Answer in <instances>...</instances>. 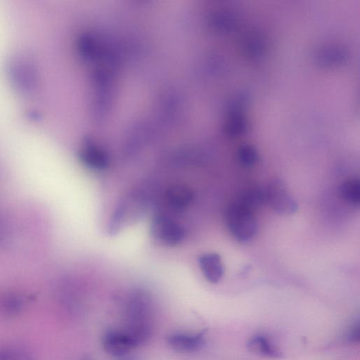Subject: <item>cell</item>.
<instances>
[{
	"instance_id": "obj_12",
	"label": "cell",
	"mask_w": 360,
	"mask_h": 360,
	"mask_svg": "<svg viewBox=\"0 0 360 360\" xmlns=\"http://www.w3.org/2000/svg\"><path fill=\"white\" fill-rule=\"evenodd\" d=\"M0 360H34L32 352L25 346L16 343L0 345Z\"/></svg>"
},
{
	"instance_id": "obj_11",
	"label": "cell",
	"mask_w": 360,
	"mask_h": 360,
	"mask_svg": "<svg viewBox=\"0 0 360 360\" xmlns=\"http://www.w3.org/2000/svg\"><path fill=\"white\" fill-rule=\"evenodd\" d=\"M82 161L88 167L103 169L108 163V156L101 149L94 146H86L80 152Z\"/></svg>"
},
{
	"instance_id": "obj_9",
	"label": "cell",
	"mask_w": 360,
	"mask_h": 360,
	"mask_svg": "<svg viewBox=\"0 0 360 360\" xmlns=\"http://www.w3.org/2000/svg\"><path fill=\"white\" fill-rule=\"evenodd\" d=\"M166 198L169 205L174 210H183L193 200V192L188 186L174 184L167 191Z\"/></svg>"
},
{
	"instance_id": "obj_5",
	"label": "cell",
	"mask_w": 360,
	"mask_h": 360,
	"mask_svg": "<svg viewBox=\"0 0 360 360\" xmlns=\"http://www.w3.org/2000/svg\"><path fill=\"white\" fill-rule=\"evenodd\" d=\"M205 331L198 333L174 332L166 337L167 345L174 351L188 354L201 349L205 343Z\"/></svg>"
},
{
	"instance_id": "obj_7",
	"label": "cell",
	"mask_w": 360,
	"mask_h": 360,
	"mask_svg": "<svg viewBox=\"0 0 360 360\" xmlns=\"http://www.w3.org/2000/svg\"><path fill=\"white\" fill-rule=\"evenodd\" d=\"M200 268L205 278L211 283H217L223 277L224 269L220 255L207 253L198 259Z\"/></svg>"
},
{
	"instance_id": "obj_3",
	"label": "cell",
	"mask_w": 360,
	"mask_h": 360,
	"mask_svg": "<svg viewBox=\"0 0 360 360\" xmlns=\"http://www.w3.org/2000/svg\"><path fill=\"white\" fill-rule=\"evenodd\" d=\"M264 202L275 212L291 215L297 212L298 205L285 182L280 178L271 179L264 188Z\"/></svg>"
},
{
	"instance_id": "obj_15",
	"label": "cell",
	"mask_w": 360,
	"mask_h": 360,
	"mask_svg": "<svg viewBox=\"0 0 360 360\" xmlns=\"http://www.w3.org/2000/svg\"><path fill=\"white\" fill-rule=\"evenodd\" d=\"M237 158L242 166L251 167L257 162L258 154L254 146L249 143H244L240 145L238 148Z\"/></svg>"
},
{
	"instance_id": "obj_13",
	"label": "cell",
	"mask_w": 360,
	"mask_h": 360,
	"mask_svg": "<svg viewBox=\"0 0 360 360\" xmlns=\"http://www.w3.org/2000/svg\"><path fill=\"white\" fill-rule=\"evenodd\" d=\"M236 201L255 212L264 202V189L252 187L243 191L235 199Z\"/></svg>"
},
{
	"instance_id": "obj_16",
	"label": "cell",
	"mask_w": 360,
	"mask_h": 360,
	"mask_svg": "<svg viewBox=\"0 0 360 360\" xmlns=\"http://www.w3.org/2000/svg\"><path fill=\"white\" fill-rule=\"evenodd\" d=\"M347 338L353 342L359 340V324L353 326L348 333Z\"/></svg>"
},
{
	"instance_id": "obj_4",
	"label": "cell",
	"mask_w": 360,
	"mask_h": 360,
	"mask_svg": "<svg viewBox=\"0 0 360 360\" xmlns=\"http://www.w3.org/2000/svg\"><path fill=\"white\" fill-rule=\"evenodd\" d=\"M101 344L109 354L118 358L129 355L140 345L137 340L122 328H110L103 334Z\"/></svg>"
},
{
	"instance_id": "obj_1",
	"label": "cell",
	"mask_w": 360,
	"mask_h": 360,
	"mask_svg": "<svg viewBox=\"0 0 360 360\" xmlns=\"http://www.w3.org/2000/svg\"><path fill=\"white\" fill-rule=\"evenodd\" d=\"M124 318L122 328L139 345L146 342L151 333V312L149 300L144 294L136 292L130 297L125 306Z\"/></svg>"
},
{
	"instance_id": "obj_8",
	"label": "cell",
	"mask_w": 360,
	"mask_h": 360,
	"mask_svg": "<svg viewBox=\"0 0 360 360\" xmlns=\"http://www.w3.org/2000/svg\"><path fill=\"white\" fill-rule=\"evenodd\" d=\"M27 304L26 298L15 292H6L0 295V317L13 319L20 315Z\"/></svg>"
},
{
	"instance_id": "obj_14",
	"label": "cell",
	"mask_w": 360,
	"mask_h": 360,
	"mask_svg": "<svg viewBox=\"0 0 360 360\" xmlns=\"http://www.w3.org/2000/svg\"><path fill=\"white\" fill-rule=\"evenodd\" d=\"M341 197L352 205H358L360 201V181L357 178L344 181L339 187Z\"/></svg>"
},
{
	"instance_id": "obj_2",
	"label": "cell",
	"mask_w": 360,
	"mask_h": 360,
	"mask_svg": "<svg viewBox=\"0 0 360 360\" xmlns=\"http://www.w3.org/2000/svg\"><path fill=\"white\" fill-rule=\"evenodd\" d=\"M226 223L232 236L240 241L252 238L257 231L255 212L240 204L236 200L228 206Z\"/></svg>"
},
{
	"instance_id": "obj_10",
	"label": "cell",
	"mask_w": 360,
	"mask_h": 360,
	"mask_svg": "<svg viewBox=\"0 0 360 360\" xmlns=\"http://www.w3.org/2000/svg\"><path fill=\"white\" fill-rule=\"evenodd\" d=\"M248 347L252 352L269 358L277 359L281 356L279 349L262 335L252 337L248 342Z\"/></svg>"
},
{
	"instance_id": "obj_6",
	"label": "cell",
	"mask_w": 360,
	"mask_h": 360,
	"mask_svg": "<svg viewBox=\"0 0 360 360\" xmlns=\"http://www.w3.org/2000/svg\"><path fill=\"white\" fill-rule=\"evenodd\" d=\"M153 233L169 245L178 244L184 238L183 228L169 217L160 214L155 217L152 226Z\"/></svg>"
}]
</instances>
